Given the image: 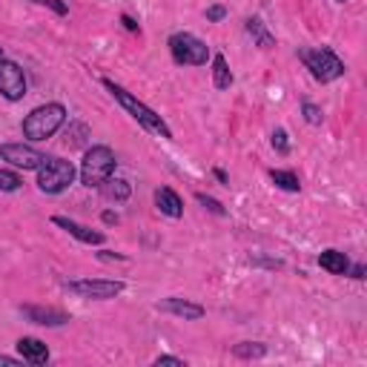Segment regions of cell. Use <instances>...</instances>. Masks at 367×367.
I'll use <instances>...</instances> for the list:
<instances>
[{
	"mask_svg": "<svg viewBox=\"0 0 367 367\" xmlns=\"http://www.w3.org/2000/svg\"><path fill=\"white\" fill-rule=\"evenodd\" d=\"M101 83L107 86L109 95H112V98L138 121V126H144L147 132H152V135H158V138H167V141H172V129H169V124H167L152 107H147L144 101H138L132 92H126L121 83H115V80H109V78H104Z\"/></svg>",
	"mask_w": 367,
	"mask_h": 367,
	"instance_id": "1",
	"label": "cell"
},
{
	"mask_svg": "<svg viewBox=\"0 0 367 367\" xmlns=\"http://www.w3.org/2000/svg\"><path fill=\"white\" fill-rule=\"evenodd\" d=\"M66 121V107L64 104H43L37 109H32L26 118H23V138L29 141H46L52 138Z\"/></svg>",
	"mask_w": 367,
	"mask_h": 367,
	"instance_id": "2",
	"label": "cell"
},
{
	"mask_svg": "<svg viewBox=\"0 0 367 367\" xmlns=\"http://www.w3.org/2000/svg\"><path fill=\"white\" fill-rule=\"evenodd\" d=\"M299 61L310 69V75L318 83H333L344 75V61L330 49V46H318V49H299Z\"/></svg>",
	"mask_w": 367,
	"mask_h": 367,
	"instance_id": "3",
	"label": "cell"
},
{
	"mask_svg": "<svg viewBox=\"0 0 367 367\" xmlns=\"http://www.w3.org/2000/svg\"><path fill=\"white\" fill-rule=\"evenodd\" d=\"M75 164L66 161V158H46L40 167H37V190L46 193V195H58L64 190H69L75 184Z\"/></svg>",
	"mask_w": 367,
	"mask_h": 367,
	"instance_id": "4",
	"label": "cell"
},
{
	"mask_svg": "<svg viewBox=\"0 0 367 367\" xmlns=\"http://www.w3.org/2000/svg\"><path fill=\"white\" fill-rule=\"evenodd\" d=\"M115 152L109 150V147H104V144H98V147H89L86 150V155H83V161H80V184L83 187H101V184L115 172Z\"/></svg>",
	"mask_w": 367,
	"mask_h": 367,
	"instance_id": "5",
	"label": "cell"
},
{
	"mask_svg": "<svg viewBox=\"0 0 367 367\" xmlns=\"http://www.w3.org/2000/svg\"><path fill=\"white\" fill-rule=\"evenodd\" d=\"M167 46H169V52H172V61L181 64V66H204L212 58L210 46L201 37H195L193 32H175V35H169Z\"/></svg>",
	"mask_w": 367,
	"mask_h": 367,
	"instance_id": "6",
	"label": "cell"
},
{
	"mask_svg": "<svg viewBox=\"0 0 367 367\" xmlns=\"http://www.w3.org/2000/svg\"><path fill=\"white\" fill-rule=\"evenodd\" d=\"M64 287L72 296L89 299V301H109V299H115L126 290V284L118 282V279H78V282H66Z\"/></svg>",
	"mask_w": 367,
	"mask_h": 367,
	"instance_id": "7",
	"label": "cell"
},
{
	"mask_svg": "<svg viewBox=\"0 0 367 367\" xmlns=\"http://www.w3.org/2000/svg\"><path fill=\"white\" fill-rule=\"evenodd\" d=\"M0 95L6 101H23L26 95V75L9 58H0Z\"/></svg>",
	"mask_w": 367,
	"mask_h": 367,
	"instance_id": "8",
	"label": "cell"
},
{
	"mask_svg": "<svg viewBox=\"0 0 367 367\" xmlns=\"http://www.w3.org/2000/svg\"><path fill=\"white\" fill-rule=\"evenodd\" d=\"M20 315L32 325H40V327H64L72 321V315L66 310H58V307H40V304H20Z\"/></svg>",
	"mask_w": 367,
	"mask_h": 367,
	"instance_id": "9",
	"label": "cell"
},
{
	"mask_svg": "<svg viewBox=\"0 0 367 367\" xmlns=\"http://www.w3.org/2000/svg\"><path fill=\"white\" fill-rule=\"evenodd\" d=\"M0 158L9 161L18 169H37L46 161L43 152H37L35 147H26V144H4L0 147Z\"/></svg>",
	"mask_w": 367,
	"mask_h": 367,
	"instance_id": "10",
	"label": "cell"
},
{
	"mask_svg": "<svg viewBox=\"0 0 367 367\" xmlns=\"http://www.w3.org/2000/svg\"><path fill=\"white\" fill-rule=\"evenodd\" d=\"M161 313H169V315H178V318H184V321H198V318H204V307L198 304V301H190V299H181V296H169V299H161L158 304H155Z\"/></svg>",
	"mask_w": 367,
	"mask_h": 367,
	"instance_id": "11",
	"label": "cell"
},
{
	"mask_svg": "<svg viewBox=\"0 0 367 367\" xmlns=\"http://www.w3.org/2000/svg\"><path fill=\"white\" fill-rule=\"evenodd\" d=\"M52 224L55 227H61V229H66V233L72 236V239H78L80 244H104L107 241V236L104 233H95V229H89V227H83V224H78V221H72V218H66V215H52Z\"/></svg>",
	"mask_w": 367,
	"mask_h": 367,
	"instance_id": "12",
	"label": "cell"
},
{
	"mask_svg": "<svg viewBox=\"0 0 367 367\" xmlns=\"http://www.w3.org/2000/svg\"><path fill=\"white\" fill-rule=\"evenodd\" d=\"M18 353L29 364H46V361H49V347H46L40 339H35V336L18 339Z\"/></svg>",
	"mask_w": 367,
	"mask_h": 367,
	"instance_id": "13",
	"label": "cell"
},
{
	"mask_svg": "<svg viewBox=\"0 0 367 367\" xmlns=\"http://www.w3.org/2000/svg\"><path fill=\"white\" fill-rule=\"evenodd\" d=\"M155 207H158L167 218H181V215H184V201H181L178 193L169 190V187H158V190H155Z\"/></svg>",
	"mask_w": 367,
	"mask_h": 367,
	"instance_id": "14",
	"label": "cell"
},
{
	"mask_svg": "<svg viewBox=\"0 0 367 367\" xmlns=\"http://www.w3.org/2000/svg\"><path fill=\"white\" fill-rule=\"evenodd\" d=\"M98 190H101V195H104L107 201L124 204V201L132 195V184H129L126 178H112V175H109V178L101 184V187H98Z\"/></svg>",
	"mask_w": 367,
	"mask_h": 367,
	"instance_id": "15",
	"label": "cell"
},
{
	"mask_svg": "<svg viewBox=\"0 0 367 367\" xmlns=\"http://www.w3.org/2000/svg\"><path fill=\"white\" fill-rule=\"evenodd\" d=\"M318 267L327 270L330 275H347L350 272V258L342 250H325L318 255Z\"/></svg>",
	"mask_w": 367,
	"mask_h": 367,
	"instance_id": "16",
	"label": "cell"
},
{
	"mask_svg": "<svg viewBox=\"0 0 367 367\" xmlns=\"http://www.w3.org/2000/svg\"><path fill=\"white\" fill-rule=\"evenodd\" d=\"M247 35L253 37V43L258 46V49H272L275 46V37L267 32L261 18H247Z\"/></svg>",
	"mask_w": 367,
	"mask_h": 367,
	"instance_id": "17",
	"label": "cell"
},
{
	"mask_svg": "<svg viewBox=\"0 0 367 367\" xmlns=\"http://www.w3.org/2000/svg\"><path fill=\"white\" fill-rule=\"evenodd\" d=\"M233 69H229V64H227V58L224 55H215L212 58V86L215 89H229V86H233Z\"/></svg>",
	"mask_w": 367,
	"mask_h": 367,
	"instance_id": "18",
	"label": "cell"
},
{
	"mask_svg": "<svg viewBox=\"0 0 367 367\" xmlns=\"http://www.w3.org/2000/svg\"><path fill=\"white\" fill-rule=\"evenodd\" d=\"M270 181H272L279 190H284V193H299V190H301L299 175L290 172V169H270Z\"/></svg>",
	"mask_w": 367,
	"mask_h": 367,
	"instance_id": "19",
	"label": "cell"
},
{
	"mask_svg": "<svg viewBox=\"0 0 367 367\" xmlns=\"http://www.w3.org/2000/svg\"><path fill=\"white\" fill-rule=\"evenodd\" d=\"M233 356L236 359H264L267 356V344H261V342H241V344H233Z\"/></svg>",
	"mask_w": 367,
	"mask_h": 367,
	"instance_id": "20",
	"label": "cell"
},
{
	"mask_svg": "<svg viewBox=\"0 0 367 367\" xmlns=\"http://www.w3.org/2000/svg\"><path fill=\"white\" fill-rule=\"evenodd\" d=\"M86 138H89V126H86V124H72V126L66 129V144H69V147H83Z\"/></svg>",
	"mask_w": 367,
	"mask_h": 367,
	"instance_id": "21",
	"label": "cell"
},
{
	"mask_svg": "<svg viewBox=\"0 0 367 367\" xmlns=\"http://www.w3.org/2000/svg\"><path fill=\"white\" fill-rule=\"evenodd\" d=\"M20 175L9 172V169H0V193H18L20 190Z\"/></svg>",
	"mask_w": 367,
	"mask_h": 367,
	"instance_id": "22",
	"label": "cell"
},
{
	"mask_svg": "<svg viewBox=\"0 0 367 367\" xmlns=\"http://www.w3.org/2000/svg\"><path fill=\"white\" fill-rule=\"evenodd\" d=\"M301 115H304V121H307L310 126H318L321 121H325V112H321V107H315L313 101H304V104H301Z\"/></svg>",
	"mask_w": 367,
	"mask_h": 367,
	"instance_id": "23",
	"label": "cell"
},
{
	"mask_svg": "<svg viewBox=\"0 0 367 367\" xmlns=\"http://www.w3.org/2000/svg\"><path fill=\"white\" fill-rule=\"evenodd\" d=\"M272 150L279 155H290V138H287V129H275L272 132Z\"/></svg>",
	"mask_w": 367,
	"mask_h": 367,
	"instance_id": "24",
	"label": "cell"
},
{
	"mask_svg": "<svg viewBox=\"0 0 367 367\" xmlns=\"http://www.w3.org/2000/svg\"><path fill=\"white\" fill-rule=\"evenodd\" d=\"M195 201H198L201 207H207L210 212H215V215H227V207H224L221 201H215L212 195H207V193H195Z\"/></svg>",
	"mask_w": 367,
	"mask_h": 367,
	"instance_id": "25",
	"label": "cell"
},
{
	"mask_svg": "<svg viewBox=\"0 0 367 367\" xmlns=\"http://www.w3.org/2000/svg\"><path fill=\"white\" fill-rule=\"evenodd\" d=\"M32 4H37V6H49L55 15H69V6L64 4V0H32Z\"/></svg>",
	"mask_w": 367,
	"mask_h": 367,
	"instance_id": "26",
	"label": "cell"
},
{
	"mask_svg": "<svg viewBox=\"0 0 367 367\" xmlns=\"http://www.w3.org/2000/svg\"><path fill=\"white\" fill-rule=\"evenodd\" d=\"M224 18H227V9H224L221 4H215V6L207 9V20H210V23H218V20H224Z\"/></svg>",
	"mask_w": 367,
	"mask_h": 367,
	"instance_id": "27",
	"label": "cell"
},
{
	"mask_svg": "<svg viewBox=\"0 0 367 367\" xmlns=\"http://www.w3.org/2000/svg\"><path fill=\"white\" fill-rule=\"evenodd\" d=\"M161 364H172V367H187V361H184V359H178V356H158V359H155V367H161Z\"/></svg>",
	"mask_w": 367,
	"mask_h": 367,
	"instance_id": "28",
	"label": "cell"
},
{
	"mask_svg": "<svg viewBox=\"0 0 367 367\" xmlns=\"http://www.w3.org/2000/svg\"><path fill=\"white\" fill-rule=\"evenodd\" d=\"M98 258H101V261H126V255H121V253H112V250H104V253H98Z\"/></svg>",
	"mask_w": 367,
	"mask_h": 367,
	"instance_id": "29",
	"label": "cell"
},
{
	"mask_svg": "<svg viewBox=\"0 0 367 367\" xmlns=\"http://www.w3.org/2000/svg\"><path fill=\"white\" fill-rule=\"evenodd\" d=\"M121 23H124L126 32H141V26H138L135 18H129V15H121Z\"/></svg>",
	"mask_w": 367,
	"mask_h": 367,
	"instance_id": "30",
	"label": "cell"
},
{
	"mask_svg": "<svg viewBox=\"0 0 367 367\" xmlns=\"http://www.w3.org/2000/svg\"><path fill=\"white\" fill-rule=\"evenodd\" d=\"M0 364H6V367H18V364H23V359H15V356H4V353H0Z\"/></svg>",
	"mask_w": 367,
	"mask_h": 367,
	"instance_id": "31",
	"label": "cell"
},
{
	"mask_svg": "<svg viewBox=\"0 0 367 367\" xmlns=\"http://www.w3.org/2000/svg\"><path fill=\"white\" fill-rule=\"evenodd\" d=\"M212 175L218 178V184H224V187H229V175L224 169H212Z\"/></svg>",
	"mask_w": 367,
	"mask_h": 367,
	"instance_id": "32",
	"label": "cell"
},
{
	"mask_svg": "<svg viewBox=\"0 0 367 367\" xmlns=\"http://www.w3.org/2000/svg\"><path fill=\"white\" fill-rule=\"evenodd\" d=\"M101 218H104V224H118V212H109V210H107Z\"/></svg>",
	"mask_w": 367,
	"mask_h": 367,
	"instance_id": "33",
	"label": "cell"
},
{
	"mask_svg": "<svg viewBox=\"0 0 367 367\" xmlns=\"http://www.w3.org/2000/svg\"><path fill=\"white\" fill-rule=\"evenodd\" d=\"M353 279H359V282L364 279V264H356V267H353Z\"/></svg>",
	"mask_w": 367,
	"mask_h": 367,
	"instance_id": "34",
	"label": "cell"
},
{
	"mask_svg": "<svg viewBox=\"0 0 367 367\" xmlns=\"http://www.w3.org/2000/svg\"><path fill=\"white\" fill-rule=\"evenodd\" d=\"M336 4H347V0H336Z\"/></svg>",
	"mask_w": 367,
	"mask_h": 367,
	"instance_id": "35",
	"label": "cell"
},
{
	"mask_svg": "<svg viewBox=\"0 0 367 367\" xmlns=\"http://www.w3.org/2000/svg\"><path fill=\"white\" fill-rule=\"evenodd\" d=\"M0 58H4V49H0Z\"/></svg>",
	"mask_w": 367,
	"mask_h": 367,
	"instance_id": "36",
	"label": "cell"
}]
</instances>
